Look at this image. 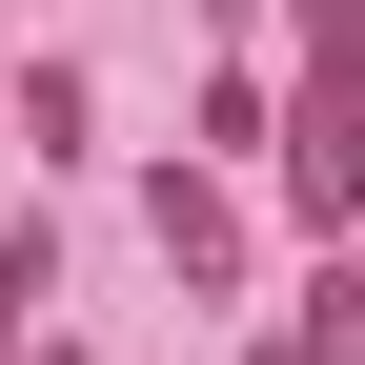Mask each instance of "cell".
<instances>
[{"mask_svg":"<svg viewBox=\"0 0 365 365\" xmlns=\"http://www.w3.org/2000/svg\"><path fill=\"white\" fill-rule=\"evenodd\" d=\"M143 223H163V264H182V284H223V264H244V203H223V182H143Z\"/></svg>","mask_w":365,"mask_h":365,"instance_id":"cell-1","label":"cell"},{"mask_svg":"<svg viewBox=\"0 0 365 365\" xmlns=\"http://www.w3.org/2000/svg\"><path fill=\"white\" fill-rule=\"evenodd\" d=\"M41 304H61V264H41V223H0V365L41 345Z\"/></svg>","mask_w":365,"mask_h":365,"instance_id":"cell-2","label":"cell"},{"mask_svg":"<svg viewBox=\"0 0 365 365\" xmlns=\"http://www.w3.org/2000/svg\"><path fill=\"white\" fill-rule=\"evenodd\" d=\"M304 365H365V284H345V264L304 284Z\"/></svg>","mask_w":365,"mask_h":365,"instance_id":"cell-3","label":"cell"},{"mask_svg":"<svg viewBox=\"0 0 365 365\" xmlns=\"http://www.w3.org/2000/svg\"><path fill=\"white\" fill-rule=\"evenodd\" d=\"M304 61H345V81H365V0H304Z\"/></svg>","mask_w":365,"mask_h":365,"instance_id":"cell-4","label":"cell"},{"mask_svg":"<svg viewBox=\"0 0 365 365\" xmlns=\"http://www.w3.org/2000/svg\"><path fill=\"white\" fill-rule=\"evenodd\" d=\"M21 365H81V345H21Z\"/></svg>","mask_w":365,"mask_h":365,"instance_id":"cell-5","label":"cell"},{"mask_svg":"<svg viewBox=\"0 0 365 365\" xmlns=\"http://www.w3.org/2000/svg\"><path fill=\"white\" fill-rule=\"evenodd\" d=\"M264 365H304V325H284V345H264Z\"/></svg>","mask_w":365,"mask_h":365,"instance_id":"cell-6","label":"cell"}]
</instances>
